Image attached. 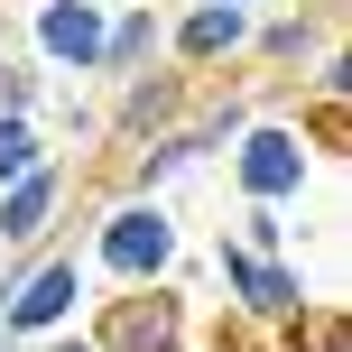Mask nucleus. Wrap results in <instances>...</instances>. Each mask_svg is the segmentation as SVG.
Listing matches in <instances>:
<instances>
[{
    "mask_svg": "<svg viewBox=\"0 0 352 352\" xmlns=\"http://www.w3.org/2000/svg\"><path fill=\"white\" fill-rule=\"evenodd\" d=\"M65 297H74V269H47V278H37L28 297H19V324H47V316H56Z\"/></svg>",
    "mask_w": 352,
    "mask_h": 352,
    "instance_id": "f257e3e1",
    "label": "nucleus"
},
{
    "mask_svg": "<svg viewBox=\"0 0 352 352\" xmlns=\"http://www.w3.org/2000/svg\"><path fill=\"white\" fill-rule=\"evenodd\" d=\"M158 250H167V232H158V223H121V232H111V260H121V269H148Z\"/></svg>",
    "mask_w": 352,
    "mask_h": 352,
    "instance_id": "f03ea898",
    "label": "nucleus"
},
{
    "mask_svg": "<svg viewBox=\"0 0 352 352\" xmlns=\"http://www.w3.org/2000/svg\"><path fill=\"white\" fill-rule=\"evenodd\" d=\"M287 176H297V158H287V140H260V158H250V186H260V195H278Z\"/></svg>",
    "mask_w": 352,
    "mask_h": 352,
    "instance_id": "7ed1b4c3",
    "label": "nucleus"
}]
</instances>
